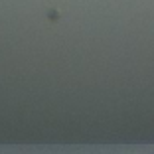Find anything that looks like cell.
I'll use <instances>...</instances> for the list:
<instances>
[{
  "instance_id": "cell-1",
  "label": "cell",
  "mask_w": 154,
  "mask_h": 154,
  "mask_svg": "<svg viewBox=\"0 0 154 154\" xmlns=\"http://www.w3.org/2000/svg\"><path fill=\"white\" fill-rule=\"evenodd\" d=\"M48 16L51 18V22H57V20L61 18V16H59V12H55V10H50V12H48Z\"/></svg>"
}]
</instances>
